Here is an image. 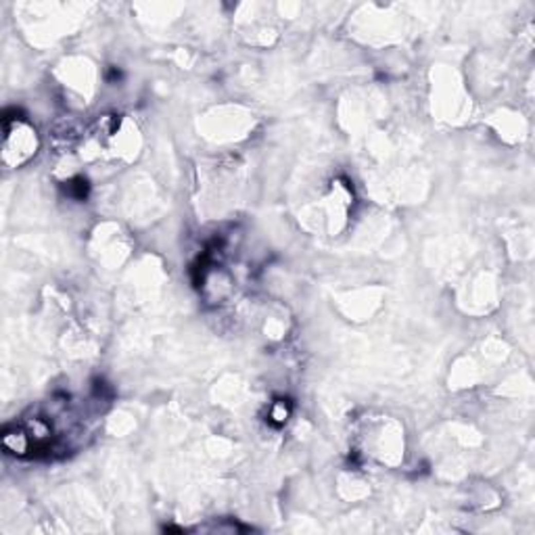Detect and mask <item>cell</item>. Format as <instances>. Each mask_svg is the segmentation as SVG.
<instances>
[{"label":"cell","mask_w":535,"mask_h":535,"mask_svg":"<svg viewBox=\"0 0 535 535\" xmlns=\"http://www.w3.org/2000/svg\"><path fill=\"white\" fill-rule=\"evenodd\" d=\"M289 414H291L289 401L278 399V401H274V406H272V410H270V420H272L274 424H284L287 418H289Z\"/></svg>","instance_id":"6da1fadb"},{"label":"cell","mask_w":535,"mask_h":535,"mask_svg":"<svg viewBox=\"0 0 535 535\" xmlns=\"http://www.w3.org/2000/svg\"><path fill=\"white\" fill-rule=\"evenodd\" d=\"M69 188L74 190V194H76L78 199H84V197H86V190H88V184H86V180L78 178V180H74V182L69 184Z\"/></svg>","instance_id":"7a4b0ae2"}]
</instances>
